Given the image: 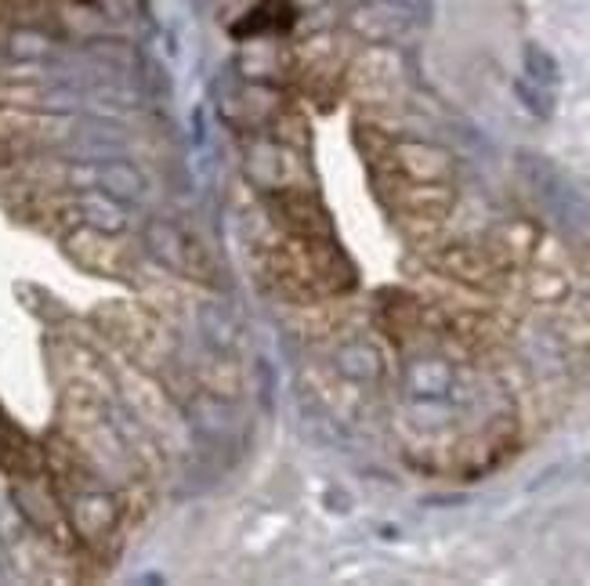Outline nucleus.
<instances>
[{"mask_svg": "<svg viewBox=\"0 0 590 586\" xmlns=\"http://www.w3.org/2000/svg\"><path fill=\"white\" fill-rule=\"evenodd\" d=\"M145 246L153 250V257H160L163 265L171 272L192 275V279H203V283H214V261L203 254L200 246L192 243L185 232H178L167 221H153L145 228Z\"/></svg>", "mask_w": 590, "mask_h": 586, "instance_id": "nucleus-1", "label": "nucleus"}, {"mask_svg": "<svg viewBox=\"0 0 590 586\" xmlns=\"http://www.w3.org/2000/svg\"><path fill=\"white\" fill-rule=\"evenodd\" d=\"M116 521V507L105 500L102 492L95 489H80L77 500H73V525L84 532L87 539H98L113 529Z\"/></svg>", "mask_w": 590, "mask_h": 586, "instance_id": "nucleus-2", "label": "nucleus"}, {"mask_svg": "<svg viewBox=\"0 0 590 586\" xmlns=\"http://www.w3.org/2000/svg\"><path fill=\"white\" fill-rule=\"evenodd\" d=\"M406 388L413 398H446L453 391V369L438 359H417L406 366Z\"/></svg>", "mask_w": 590, "mask_h": 586, "instance_id": "nucleus-3", "label": "nucleus"}, {"mask_svg": "<svg viewBox=\"0 0 590 586\" xmlns=\"http://www.w3.org/2000/svg\"><path fill=\"white\" fill-rule=\"evenodd\" d=\"M334 362L348 380H377L381 377V355H377L366 341L341 344Z\"/></svg>", "mask_w": 590, "mask_h": 586, "instance_id": "nucleus-4", "label": "nucleus"}, {"mask_svg": "<svg viewBox=\"0 0 590 586\" xmlns=\"http://www.w3.org/2000/svg\"><path fill=\"white\" fill-rule=\"evenodd\" d=\"M95 178L105 189V196L113 199H138L145 192V178L134 171L131 163H105Z\"/></svg>", "mask_w": 590, "mask_h": 586, "instance_id": "nucleus-5", "label": "nucleus"}, {"mask_svg": "<svg viewBox=\"0 0 590 586\" xmlns=\"http://www.w3.org/2000/svg\"><path fill=\"white\" fill-rule=\"evenodd\" d=\"M200 333L210 341V348L229 351L239 337V326H236V319L225 312V308H218V304H203L200 308Z\"/></svg>", "mask_w": 590, "mask_h": 586, "instance_id": "nucleus-6", "label": "nucleus"}, {"mask_svg": "<svg viewBox=\"0 0 590 586\" xmlns=\"http://www.w3.org/2000/svg\"><path fill=\"white\" fill-rule=\"evenodd\" d=\"M525 76L540 87H554L558 80H562V69H558V62H554L547 51L529 44V48H525Z\"/></svg>", "mask_w": 590, "mask_h": 586, "instance_id": "nucleus-7", "label": "nucleus"}, {"mask_svg": "<svg viewBox=\"0 0 590 586\" xmlns=\"http://www.w3.org/2000/svg\"><path fill=\"white\" fill-rule=\"evenodd\" d=\"M514 95L522 98L525 109L533 116H540V120H547V116L554 113V98L547 95L540 84H533V80H518V84H514Z\"/></svg>", "mask_w": 590, "mask_h": 586, "instance_id": "nucleus-8", "label": "nucleus"}]
</instances>
